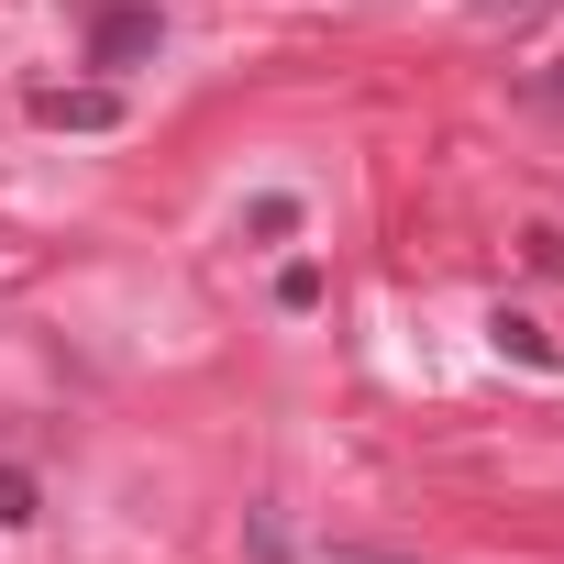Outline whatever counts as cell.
Returning <instances> with one entry per match:
<instances>
[{
	"label": "cell",
	"mask_w": 564,
	"mask_h": 564,
	"mask_svg": "<svg viewBox=\"0 0 564 564\" xmlns=\"http://www.w3.org/2000/svg\"><path fill=\"white\" fill-rule=\"evenodd\" d=\"M155 34H166L155 0H89V67H133Z\"/></svg>",
	"instance_id": "1"
},
{
	"label": "cell",
	"mask_w": 564,
	"mask_h": 564,
	"mask_svg": "<svg viewBox=\"0 0 564 564\" xmlns=\"http://www.w3.org/2000/svg\"><path fill=\"white\" fill-rule=\"evenodd\" d=\"M34 122H67V133H100V122H122V100H111V89H34Z\"/></svg>",
	"instance_id": "2"
},
{
	"label": "cell",
	"mask_w": 564,
	"mask_h": 564,
	"mask_svg": "<svg viewBox=\"0 0 564 564\" xmlns=\"http://www.w3.org/2000/svg\"><path fill=\"white\" fill-rule=\"evenodd\" d=\"M243 232H254V243H289V232H300V199H289V188H265V199L243 210Z\"/></svg>",
	"instance_id": "3"
},
{
	"label": "cell",
	"mask_w": 564,
	"mask_h": 564,
	"mask_svg": "<svg viewBox=\"0 0 564 564\" xmlns=\"http://www.w3.org/2000/svg\"><path fill=\"white\" fill-rule=\"evenodd\" d=\"M498 344H509V355H520V366H553V333H542V322H531V311H498Z\"/></svg>",
	"instance_id": "4"
},
{
	"label": "cell",
	"mask_w": 564,
	"mask_h": 564,
	"mask_svg": "<svg viewBox=\"0 0 564 564\" xmlns=\"http://www.w3.org/2000/svg\"><path fill=\"white\" fill-rule=\"evenodd\" d=\"M23 520H34V476H23V465H0V531H23Z\"/></svg>",
	"instance_id": "5"
},
{
	"label": "cell",
	"mask_w": 564,
	"mask_h": 564,
	"mask_svg": "<svg viewBox=\"0 0 564 564\" xmlns=\"http://www.w3.org/2000/svg\"><path fill=\"white\" fill-rule=\"evenodd\" d=\"M531 265H542V276H564V232H553V221H531Z\"/></svg>",
	"instance_id": "6"
},
{
	"label": "cell",
	"mask_w": 564,
	"mask_h": 564,
	"mask_svg": "<svg viewBox=\"0 0 564 564\" xmlns=\"http://www.w3.org/2000/svg\"><path fill=\"white\" fill-rule=\"evenodd\" d=\"M333 564H421V553H388V542H333Z\"/></svg>",
	"instance_id": "7"
}]
</instances>
